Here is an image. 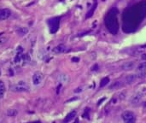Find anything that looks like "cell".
<instances>
[{"instance_id": "3", "label": "cell", "mask_w": 146, "mask_h": 123, "mask_svg": "<svg viewBox=\"0 0 146 123\" xmlns=\"http://www.w3.org/2000/svg\"><path fill=\"white\" fill-rule=\"evenodd\" d=\"M121 118L124 123H135L136 116L132 111H124L121 115Z\"/></svg>"}, {"instance_id": "4", "label": "cell", "mask_w": 146, "mask_h": 123, "mask_svg": "<svg viewBox=\"0 0 146 123\" xmlns=\"http://www.w3.org/2000/svg\"><path fill=\"white\" fill-rule=\"evenodd\" d=\"M43 78H44V75H43V74H42L41 72H39V71L35 72V73L33 74V79H32L33 84L34 86H38V85H40V83H41L42 80H43Z\"/></svg>"}, {"instance_id": "10", "label": "cell", "mask_w": 146, "mask_h": 123, "mask_svg": "<svg viewBox=\"0 0 146 123\" xmlns=\"http://www.w3.org/2000/svg\"><path fill=\"white\" fill-rule=\"evenodd\" d=\"M76 116H77V112H76L75 110L71 111L70 113H68V114L67 115V116L65 117V119H64L63 122L68 123V122H72V121L76 117Z\"/></svg>"}, {"instance_id": "18", "label": "cell", "mask_w": 146, "mask_h": 123, "mask_svg": "<svg viewBox=\"0 0 146 123\" xmlns=\"http://www.w3.org/2000/svg\"><path fill=\"white\" fill-rule=\"evenodd\" d=\"M141 57H142V59H143V60H145V61H146V53H145V54H143Z\"/></svg>"}, {"instance_id": "8", "label": "cell", "mask_w": 146, "mask_h": 123, "mask_svg": "<svg viewBox=\"0 0 146 123\" xmlns=\"http://www.w3.org/2000/svg\"><path fill=\"white\" fill-rule=\"evenodd\" d=\"M68 51V47L65 45H58L57 46H56L54 49H53V51L56 54H61V53H64V52H67Z\"/></svg>"}, {"instance_id": "16", "label": "cell", "mask_w": 146, "mask_h": 123, "mask_svg": "<svg viewBox=\"0 0 146 123\" xmlns=\"http://www.w3.org/2000/svg\"><path fill=\"white\" fill-rule=\"evenodd\" d=\"M109 82H110V79H109L108 77H106V78L103 79V80H101V83H100V87H104V86H105Z\"/></svg>"}, {"instance_id": "13", "label": "cell", "mask_w": 146, "mask_h": 123, "mask_svg": "<svg viewBox=\"0 0 146 123\" xmlns=\"http://www.w3.org/2000/svg\"><path fill=\"white\" fill-rule=\"evenodd\" d=\"M137 70L138 72H142V71H146V61L139 63L137 66Z\"/></svg>"}, {"instance_id": "17", "label": "cell", "mask_w": 146, "mask_h": 123, "mask_svg": "<svg viewBox=\"0 0 146 123\" xmlns=\"http://www.w3.org/2000/svg\"><path fill=\"white\" fill-rule=\"evenodd\" d=\"M8 40V38L7 37H0V46L4 45Z\"/></svg>"}, {"instance_id": "9", "label": "cell", "mask_w": 146, "mask_h": 123, "mask_svg": "<svg viewBox=\"0 0 146 123\" xmlns=\"http://www.w3.org/2000/svg\"><path fill=\"white\" fill-rule=\"evenodd\" d=\"M137 80H138L137 74H128V75H127V76L125 77V79H124L125 83L127 84V85L133 84Z\"/></svg>"}, {"instance_id": "7", "label": "cell", "mask_w": 146, "mask_h": 123, "mask_svg": "<svg viewBox=\"0 0 146 123\" xmlns=\"http://www.w3.org/2000/svg\"><path fill=\"white\" fill-rule=\"evenodd\" d=\"M11 15V11L9 9H0V21H3L8 19Z\"/></svg>"}, {"instance_id": "21", "label": "cell", "mask_w": 146, "mask_h": 123, "mask_svg": "<svg viewBox=\"0 0 146 123\" xmlns=\"http://www.w3.org/2000/svg\"><path fill=\"white\" fill-rule=\"evenodd\" d=\"M1 74H2V71H1V68H0V76H1Z\"/></svg>"}, {"instance_id": "5", "label": "cell", "mask_w": 146, "mask_h": 123, "mask_svg": "<svg viewBox=\"0 0 146 123\" xmlns=\"http://www.w3.org/2000/svg\"><path fill=\"white\" fill-rule=\"evenodd\" d=\"M144 96H145V92H137L136 94H134V95L130 98V103H131L132 104H139V103L142 100V98H144Z\"/></svg>"}, {"instance_id": "11", "label": "cell", "mask_w": 146, "mask_h": 123, "mask_svg": "<svg viewBox=\"0 0 146 123\" xmlns=\"http://www.w3.org/2000/svg\"><path fill=\"white\" fill-rule=\"evenodd\" d=\"M122 86H123V84H122V82H121V81H120V80H116V81L113 82V83L109 86V89H110V90H116V89L121 88Z\"/></svg>"}, {"instance_id": "1", "label": "cell", "mask_w": 146, "mask_h": 123, "mask_svg": "<svg viewBox=\"0 0 146 123\" xmlns=\"http://www.w3.org/2000/svg\"><path fill=\"white\" fill-rule=\"evenodd\" d=\"M11 90L14 91V92H29L30 87L25 81L20 80L15 86H13Z\"/></svg>"}, {"instance_id": "12", "label": "cell", "mask_w": 146, "mask_h": 123, "mask_svg": "<svg viewBox=\"0 0 146 123\" xmlns=\"http://www.w3.org/2000/svg\"><path fill=\"white\" fill-rule=\"evenodd\" d=\"M16 33L18 35L20 36H25L27 33H28V29L27 27H18L16 29Z\"/></svg>"}, {"instance_id": "15", "label": "cell", "mask_w": 146, "mask_h": 123, "mask_svg": "<svg viewBox=\"0 0 146 123\" xmlns=\"http://www.w3.org/2000/svg\"><path fill=\"white\" fill-rule=\"evenodd\" d=\"M8 116H10V117H14V116H15L16 115H17V111L15 110H14V109H10V110H8Z\"/></svg>"}, {"instance_id": "6", "label": "cell", "mask_w": 146, "mask_h": 123, "mask_svg": "<svg viewBox=\"0 0 146 123\" xmlns=\"http://www.w3.org/2000/svg\"><path fill=\"white\" fill-rule=\"evenodd\" d=\"M135 68H136V62H133V61L127 62L123 63L122 66H121V68L124 71H131V70H133Z\"/></svg>"}, {"instance_id": "19", "label": "cell", "mask_w": 146, "mask_h": 123, "mask_svg": "<svg viewBox=\"0 0 146 123\" xmlns=\"http://www.w3.org/2000/svg\"><path fill=\"white\" fill-rule=\"evenodd\" d=\"M72 61H77V62H78V61H79V58H73Z\"/></svg>"}, {"instance_id": "14", "label": "cell", "mask_w": 146, "mask_h": 123, "mask_svg": "<svg viewBox=\"0 0 146 123\" xmlns=\"http://www.w3.org/2000/svg\"><path fill=\"white\" fill-rule=\"evenodd\" d=\"M5 93V86H4V83L0 80V98H2L3 97Z\"/></svg>"}, {"instance_id": "20", "label": "cell", "mask_w": 146, "mask_h": 123, "mask_svg": "<svg viewBox=\"0 0 146 123\" xmlns=\"http://www.w3.org/2000/svg\"><path fill=\"white\" fill-rule=\"evenodd\" d=\"M31 123H41L40 122H31Z\"/></svg>"}, {"instance_id": "2", "label": "cell", "mask_w": 146, "mask_h": 123, "mask_svg": "<svg viewBox=\"0 0 146 123\" xmlns=\"http://www.w3.org/2000/svg\"><path fill=\"white\" fill-rule=\"evenodd\" d=\"M59 24H60V18L59 17H54V18H51L48 21V25H49L50 31L51 33H55L58 30Z\"/></svg>"}]
</instances>
